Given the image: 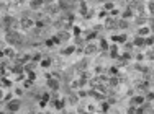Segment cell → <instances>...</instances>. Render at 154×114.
Masks as SVG:
<instances>
[{
	"instance_id": "1",
	"label": "cell",
	"mask_w": 154,
	"mask_h": 114,
	"mask_svg": "<svg viewBox=\"0 0 154 114\" xmlns=\"http://www.w3.org/2000/svg\"><path fill=\"white\" fill-rule=\"evenodd\" d=\"M5 39H7V42L12 44V46H20L21 42H23V38L17 33V29H7V31H5Z\"/></svg>"
},
{
	"instance_id": "2",
	"label": "cell",
	"mask_w": 154,
	"mask_h": 114,
	"mask_svg": "<svg viewBox=\"0 0 154 114\" xmlns=\"http://www.w3.org/2000/svg\"><path fill=\"white\" fill-rule=\"evenodd\" d=\"M20 108H21V101L18 98H15V99L7 103V111L8 113H17V111H20Z\"/></svg>"
},
{
	"instance_id": "3",
	"label": "cell",
	"mask_w": 154,
	"mask_h": 114,
	"mask_svg": "<svg viewBox=\"0 0 154 114\" xmlns=\"http://www.w3.org/2000/svg\"><path fill=\"white\" fill-rule=\"evenodd\" d=\"M100 51V47L97 44H92V42H87V44L84 46V54L85 56H94V54H97Z\"/></svg>"
},
{
	"instance_id": "4",
	"label": "cell",
	"mask_w": 154,
	"mask_h": 114,
	"mask_svg": "<svg viewBox=\"0 0 154 114\" xmlns=\"http://www.w3.org/2000/svg\"><path fill=\"white\" fill-rule=\"evenodd\" d=\"M46 86H48L51 91H58L59 90V78H54V77L46 78Z\"/></svg>"
},
{
	"instance_id": "5",
	"label": "cell",
	"mask_w": 154,
	"mask_h": 114,
	"mask_svg": "<svg viewBox=\"0 0 154 114\" xmlns=\"http://www.w3.org/2000/svg\"><path fill=\"white\" fill-rule=\"evenodd\" d=\"M144 103H146V96H141V95H134L129 99V106H143Z\"/></svg>"
},
{
	"instance_id": "6",
	"label": "cell",
	"mask_w": 154,
	"mask_h": 114,
	"mask_svg": "<svg viewBox=\"0 0 154 114\" xmlns=\"http://www.w3.org/2000/svg\"><path fill=\"white\" fill-rule=\"evenodd\" d=\"M20 28L21 29H31L34 28V21L31 18H21L20 20Z\"/></svg>"
},
{
	"instance_id": "7",
	"label": "cell",
	"mask_w": 154,
	"mask_h": 114,
	"mask_svg": "<svg viewBox=\"0 0 154 114\" xmlns=\"http://www.w3.org/2000/svg\"><path fill=\"white\" fill-rule=\"evenodd\" d=\"M110 41H112V42H126V41H128V36H126V34H113L112 38H110Z\"/></svg>"
},
{
	"instance_id": "8",
	"label": "cell",
	"mask_w": 154,
	"mask_h": 114,
	"mask_svg": "<svg viewBox=\"0 0 154 114\" xmlns=\"http://www.w3.org/2000/svg\"><path fill=\"white\" fill-rule=\"evenodd\" d=\"M136 34H138V36H143V38H148L151 34V28H149V26H139Z\"/></svg>"
},
{
	"instance_id": "9",
	"label": "cell",
	"mask_w": 154,
	"mask_h": 114,
	"mask_svg": "<svg viewBox=\"0 0 154 114\" xmlns=\"http://www.w3.org/2000/svg\"><path fill=\"white\" fill-rule=\"evenodd\" d=\"M44 3H46L44 0H31V2H30V7L33 8V10H39Z\"/></svg>"
},
{
	"instance_id": "10",
	"label": "cell",
	"mask_w": 154,
	"mask_h": 114,
	"mask_svg": "<svg viewBox=\"0 0 154 114\" xmlns=\"http://www.w3.org/2000/svg\"><path fill=\"white\" fill-rule=\"evenodd\" d=\"M64 104H66V99H54V101H53V108H54L56 111H61L64 108Z\"/></svg>"
},
{
	"instance_id": "11",
	"label": "cell",
	"mask_w": 154,
	"mask_h": 114,
	"mask_svg": "<svg viewBox=\"0 0 154 114\" xmlns=\"http://www.w3.org/2000/svg\"><path fill=\"white\" fill-rule=\"evenodd\" d=\"M133 46H138V47H141V46H146V38L138 36V34H136V38H134V41H133Z\"/></svg>"
},
{
	"instance_id": "12",
	"label": "cell",
	"mask_w": 154,
	"mask_h": 114,
	"mask_svg": "<svg viewBox=\"0 0 154 114\" xmlns=\"http://www.w3.org/2000/svg\"><path fill=\"white\" fill-rule=\"evenodd\" d=\"M38 65V62H34V60H30V62H26L25 64V72L28 73V72H34V67Z\"/></svg>"
},
{
	"instance_id": "13",
	"label": "cell",
	"mask_w": 154,
	"mask_h": 114,
	"mask_svg": "<svg viewBox=\"0 0 154 114\" xmlns=\"http://www.w3.org/2000/svg\"><path fill=\"white\" fill-rule=\"evenodd\" d=\"M98 47L102 49V51H108V49H110L108 41L105 39V38H100V39H98Z\"/></svg>"
},
{
	"instance_id": "14",
	"label": "cell",
	"mask_w": 154,
	"mask_h": 114,
	"mask_svg": "<svg viewBox=\"0 0 154 114\" xmlns=\"http://www.w3.org/2000/svg\"><path fill=\"white\" fill-rule=\"evenodd\" d=\"M136 24L138 26H146V23L149 21V18H146V16H143V15H139V16H136Z\"/></svg>"
},
{
	"instance_id": "15",
	"label": "cell",
	"mask_w": 154,
	"mask_h": 114,
	"mask_svg": "<svg viewBox=\"0 0 154 114\" xmlns=\"http://www.w3.org/2000/svg\"><path fill=\"white\" fill-rule=\"evenodd\" d=\"M108 52H110V56H112V57H118V46H117V42H113V44H110Z\"/></svg>"
},
{
	"instance_id": "16",
	"label": "cell",
	"mask_w": 154,
	"mask_h": 114,
	"mask_svg": "<svg viewBox=\"0 0 154 114\" xmlns=\"http://www.w3.org/2000/svg\"><path fill=\"white\" fill-rule=\"evenodd\" d=\"M39 67H43V69H49L51 67V59L49 57H43L41 62H39Z\"/></svg>"
},
{
	"instance_id": "17",
	"label": "cell",
	"mask_w": 154,
	"mask_h": 114,
	"mask_svg": "<svg viewBox=\"0 0 154 114\" xmlns=\"http://www.w3.org/2000/svg\"><path fill=\"white\" fill-rule=\"evenodd\" d=\"M7 56V57H10V59H12V57H17L15 56V51H13V47H5L4 49V57Z\"/></svg>"
},
{
	"instance_id": "18",
	"label": "cell",
	"mask_w": 154,
	"mask_h": 114,
	"mask_svg": "<svg viewBox=\"0 0 154 114\" xmlns=\"http://www.w3.org/2000/svg\"><path fill=\"white\" fill-rule=\"evenodd\" d=\"M79 93H75V91H74V93H71V95H69V98H67V99H69V103H72V104H75V103H77V101H79Z\"/></svg>"
},
{
	"instance_id": "19",
	"label": "cell",
	"mask_w": 154,
	"mask_h": 114,
	"mask_svg": "<svg viewBox=\"0 0 154 114\" xmlns=\"http://www.w3.org/2000/svg\"><path fill=\"white\" fill-rule=\"evenodd\" d=\"M58 7H59V10H64V12H66L67 8H69V3H67L66 0H59V2H58Z\"/></svg>"
},
{
	"instance_id": "20",
	"label": "cell",
	"mask_w": 154,
	"mask_h": 114,
	"mask_svg": "<svg viewBox=\"0 0 154 114\" xmlns=\"http://www.w3.org/2000/svg\"><path fill=\"white\" fill-rule=\"evenodd\" d=\"M131 16H133V8L128 7L125 12H123V18H125V20H128V18H131Z\"/></svg>"
},
{
	"instance_id": "21",
	"label": "cell",
	"mask_w": 154,
	"mask_h": 114,
	"mask_svg": "<svg viewBox=\"0 0 154 114\" xmlns=\"http://www.w3.org/2000/svg\"><path fill=\"white\" fill-rule=\"evenodd\" d=\"M74 51H75V46H69V47H66L63 51V54L64 56H71V54H74Z\"/></svg>"
},
{
	"instance_id": "22",
	"label": "cell",
	"mask_w": 154,
	"mask_h": 114,
	"mask_svg": "<svg viewBox=\"0 0 154 114\" xmlns=\"http://www.w3.org/2000/svg\"><path fill=\"white\" fill-rule=\"evenodd\" d=\"M146 7H148V12L151 13V16H154V0H149Z\"/></svg>"
},
{
	"instance_id": "23",
	"label": "cell",
	"mask_w": 154,
	"mask_h": 114,
	"mask_svg": "<svg viewBox=\"0 0 154 114\" xmlns=\"http://www.w3.org/2000/svg\"><path fill=\"white\" fill-rule=\"evenodd\" d=\"M118 28H121V29H123V28H128V20H125V18H123V20H118Z\"/></svg>"
},
{
	"instance_id": "24",
	"label": "cell",
	"mask_w": 154,
	"mask_h": 114,
	"mask_svg": "<svg viewBox=\"0 0 154 114\" xmlns=\"http://www.w3.org/2000/svg\"><path fill=\"white\" fill-rule=\"evenodd\" d=\"M146 46H154V34H149L146 38Z\"/></svg>"
},
{
	"instance_id": "25",
	"label": "cell",
	"mask_w": 154,
	"mask_h": 114,
	"mask_svg": "<svg viewBox=\"0 0 154 114\" xmlns=\"http://www.w3.org/2000/svg\"><path fill=\"white\" fill-rule=\"evenodd\" d=\"M2 86H4V88H5V86H7V88H10V86H12V81L7 80V77H4V78H2Z\"/></svg>"
},
{
	"instance_id": "26",
	"label": "cell",
	"mask_w": 154,
	"mask_h": 114,
	"mask_svg": "<svg viewBox=\"0 0 154 114\" xmlns=\"http://www.w3.org/2000/svg\"><path fill=\"white\" fill-rule=\"evenodd\" d=\"M26 77H28L26 80H30V81H34V80H36V73H34V72H28V73H26Z\"/></svg>"
},
{
	"instance_id": "27",
	"label": "cell",
	"mask_w": 154,
	"mask_h": 114,
	"mask_svg": "<svg viewBox=\"0 0 154 114\" xmlns=\"http://www.w3.org/2000/svg\"><path fill=\"white\" fill-rule=\"evenodd\" d=\"M31 59H33L34 62H41V59H43V56L39 52H36V54H33V56H31Z\"/></svg>"
},
{
	"instance_id": "28",
	"label": "cell",
	"mask_w": 154,
	"mask_h": 114,
	"mask_svg": "<svg viewBox=\"0 0 154 114\" xmlns=\"http://www.w3.org/2000/svg\"><path fill=\"white\" fill-rule=\"evenodd\" d=\"M108 83H110V85H112V86L118 85V77H112V78H110V80H108Z\"/></svg>"
},
{
	"instance_id": "29",
	"label": "cell",
	"mask_w": 154,
	"mask_h": 114,
	"mask_svg": "<svg viewBox=\"0 0 154 114\" xmlns=\"http://www.w3.org/2000/svg\"><path fill=\"white\" fill-rule=\"evenodd\" d=\"M46 46H48V47H53V46H56L54 39H53V38H51V39H46Z\"/></svg>"
},
{
	"instance_id": "30",
	"label": "cell",
	"mask_w": 154,
	"mask_h": 114,
	"mask_svg": "<svg viewBox=\"0 0 154 114\" xmlns=\"http://www.w3.org/2000/svg\"><path fill=\"white\" fill-rule=\"evenodd\" d=\"M94 38H97V33L95 31H90L87 36H85V39H94Z\"/></svg>"
},
{
	"instance_id": "31",
	"label": "cell",
	"mask_w": 154,
	"mask_h": 114,
	"mask_svg": "<svg viewBox=\"0 0 154 114\" xmlns=\"http://www.w3.org/2000/svg\"><path fill=\"white\" fill-rule=\"evenodd\" d=\"M34 26H36L38 29H41L44 28V21H34Z\"/></svg>"
},
{
	"instance_id": "32",
	"label": "cell",
	"mask_w": 154,
	"mask_h": 114,
	"mask_svg": "<svg viewBox=\"0 0 154 114\" xmlns=\"http://www.w3.org/2000/svg\"><path fill=\"white\" fill-rule=\"evenodd\" d=\"M148 24H149L151 29H154V16H149V21H148Z\"/></svg>"
},
{
	"instance_id": "33",
	"label": "cell",
	"mask_w": 154,
	"mask_h": 114,
	"mask_svg": "<svg viewBox=\"0 0 154 114\" xmlns=\"http://www.w3.org/2000/svg\"><path fill=\"white\" fill-rule=\"evenodd\" d=\"M41 99H44V101L49 103V93H48V91H46V93H43L41 95Z\"/></svg>"
},
{
	"instance_id": "34",
	"label": "cell",
	"mask_w": 154,
	"mask_h": 114,
	"mask_svg": "<svg viewBox=\"0 0 154 114\" xmlns=\"http://www.w3.org/2000/svg\"><path fill=\"white\" fill-rule=\"evenodd\" d=\"M112 8H113V2H107V3H105V10H107V12L112 10Z\"/></svg>"
},
{
	"instance_id": "35",
	"label": "cell",
	"mask_w": 154,
	"mask_h": 114,
	"mask_svg": "<svg viewBox=\"0 0 154 114\" xmlns=\"http://www.w3.org/2000/svg\"><path fill=\"white\" fill-rule=\"evenodd\" d=\"M72 33H74L75 36H79V34H80V28H77V26H72Z\"/></svg>"
},
{
	"instance_id": "36",
	"label": "cell",
	"mask_w": 154,
	"mask_h": 114,
	"mask_svg": "<svg viewBox=\"0 0 154 114\" xmlns=\"http://www.w3.org/2000/svg\"><path fill=\"white\" fill-rule=\"evenodd\" d=\"M146 99H149V101H154V93H153V91H149V93L146 95Z\"/></svg>"
},
{
	"instance_id": "37",
	"label": "cell",
	"mask_w": 154,
	"mask_h": 114,
	"mask_svg": "<svg viewBox=\"0 0 154 114\" xmlns=\"http://www.w3.org/2000/svg\"><path fill=\"white\" fill-rule=\"evenodd\" d=\"M108 72L112 73V75H117V73H118V69H117V67H112V69H110Z\"/></svg>"
},
{
	"instance_id": "38",
	"label": "cell",
	"mask_w": 154,
	"mask_h": 114,
	"mask_svg": "<svg viewBox=\"0 0 154 114\" xmlns=\"http://www.w3.org/2000/svg\"><path fill=\"white\" fill-rule=\"evenodd\" d=\"M46 106H48V101H44V99H41V101H39V108H46Z\"/></svg>"
},
{
	"instance_id": "39",
	"label": "cell",
	"mask_w": 154,
	"mask_h": 114,
	"mask_svg": "<svg viewBox=\"0 0 154 114\" xmlns=\"http://www.w3.org/2000/svg\"><path fill=\"white\" fill-rule=\"evenodd\" d=\"M102 109H103V111L108 109V103H102Z\"/></svg>"
},
{
	"instance_id": "40",
	"label": "cell",
	"mask_w": 154,
	"mask_h": 114,
	"mask_svg": "<svg viewBox=\"0 0 154 114\" xmlns=\"http://www.w3.org/2000/svg\"><path fill=\"white\" fill-rule=\"evenodd\" d=\"M44 2H46V5H48V3H54L56 0H44Z\"/></svg>"
},
{
	"instance_id": "41",
	"label": "cell",
	"mask_w": 154,
	"mask_h": 114,
	"mask_svg": "<svg viewBox=\"0 0 154 114\" xmlns=\"http://www.w3.org/2000/svg\"><path fill=\"white\" fill-rule=\"evenodd\" d=\"M100 3H107V2H110V0H98Z\"/></svg>"
},
{
	"instance_id": "42",
	"label": "cell",
	"mask_w": 154,
	"mask_h": 114,
	"mask_svg": "<svg viewBox=\"0 0 154 114\" xmlns=\"http://www.w3.org/2000/svg\"><path fill=\"white\" fill-rule=\"evenodd\" d=\"M17 2H18V3H21V2H25V0H17Z\"/></svg>"
},
{
	"instance_id": "43",
	"label": "cell",
	"mask_w": 154,
	"mask_h": 114,
	"mask_svg": "<svg viewBox=\"0 0 154 114\" xmlns=\"http://www.w3.org/2000/svg\"><path fill=\"white\" fill-rule=\"evenodd\" d=\"M34 114H44V113H34Z\"/></svg>"
},
{
	"instance_id": "44",
	"label": "cell",
	"mask_w": 154,
	"mask_h": 114,
	"mask_svg": "<svg viewBox=\"0 0 154 114\" xmlns=\"http://www.w3.org/2000/svg\"><path fill=\"white\" fill-rule=\"evenodd\" d=\"M153 108H154V103H153Z\"/></svg>"
},
{
	"instance_id": "45",
	"label": "cell",
	"mask_w": 154,
	"mask_h": 114,
	"mask_svg": "<svg viewBox=\"0 0 154 114\" xmlns=\"http://www.w3.org/2000/svg\"><path fill=\"white\" fill-rule=\"evenodd\" d=\"M153 73H154V69H153Z\"/></svg>"
}]
</instances>
